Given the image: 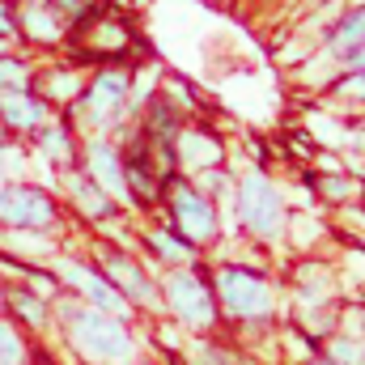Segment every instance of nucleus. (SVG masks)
<instances>
[{"mask_svg": "<svg viewBox=\"0 0 365 365\" xmlns=\"http://www.w3.org/2000/svg\"><path fill=\"white\" fill-rule=\"evenodd\" d=\"M73 200H77L90 217H106V212H110V195H106V191H98L90 179H86V182L73 179Z\"/></svg>", "mask_w": 365, "mask_h": 365, "instance_id": "nucleus-16", "label": "nucleus"}, {"mask_svg": "<svg viewBox=\"0 0 365 365\" xmlns=\"http://www.w3.org/2000/svg\"><path fill=\"white\" fill-rule=\"evenodd\" d=\"M102 276L128 297V306H145V302H153V284H149V276L140 272L128 255H119V251H102Z\"/></svg>", "mask_w": 365, "mask_h": 365, "instance_id": "nucleus-8", "label": "nucleus"}, {"mask_svg": "<svg viewBox=\"0 0 365 365\" xmlns=\"http://www.w3.org/2000/svg\"><path fill=\"white\" fill-rule=\"evenodd\" d=\"M323 191H327L331 200H344V195H349L353 187H349V182H344V179H323Z\"/></svg>", "mask_w": 365, "mask_h": 365, "instance_id": "nucleus-24", "label": "nucleus"}, {"mask_svg": "<svg viewBox=\"0 0 365 365\" xmlns=\"http://www.w3.org/2000/svg\"><path fill=\"white\" fill-rule=\"evenodd\" d=\"M26 361V340L13 327V319H0V365H21Z\"/></svg>", "mask_w": 365, "mask_h": 365, "instance_id": "nucleus-17", "label": "nucleus"}, {"mask_svg": "<svg viewBox=\"0 0 365 365\" xmlns=\"http://www.w3.org/2000/svg\"><path fill=\"white\" fill-rule=\"evenodd\" d=\"M60 276L90 302L93 310H106V314H115V319H123L128 323V314H132V306H128V297L106 280L102 272H93L90 264H77V259H64L60 264Z\"/></svg>", "mask_w": 365, "mask_h": 365, "instance_id": "nucleus-7", "label": "nucleus"}, {"mask_svg": "<svg viewBox=\"0 0 365 365\" xmlns=\"http://www.w3.org/2000/svg\"><path fill=\"white\" fill-rule=\"evenodd\" d=\"M0 221L13 230H47L56 221V204L38 187H0Z\"/></svg>", "mask_w": 365, "mask_h": 365, "instance_id": "nucleus-5", "label": "nucleus"}, {"mask_svg": "<svg viewBox=\"0 0 365 365\" xmlns=\"http://www.w3.org/2000/svg\"><path fill=\"white\" fill-rule=\"evenodd\" d=\"M340 93H349V98H365V68L361 73H353V77L340 86Z\"/></svg>", "mask_w": 365, "mask_h": 365, "instance_id": "nucleus-22", "label": "nucleus"}, {"mask_svg": "<svg viewBox=\"0 0 365 365\" xmlns=\"http://www.w3.org/2000/svg\"><path fill=\"white\" fill-rule=\"evenodd\" d=\"M43 149H51V158H68V136L64 132H47L43 136Z\"/></svg>", "mask_w": 365, "mask_h": 365, "instance_id": "nucleus-21", "label": "nucleus"}, {"mask_svg": "<svg viewBox=\"0 0 365 365\" xmlns=\"http://www.w3.org/2000/svg\"><path fill=\"white\" fill-rule=\"evenodd\" d=\"M166 306L175 310V319H179V323L195 327V331L217 327V302H212V289L204 284V276L170 272V276H166Z\"/></svg>", "mask_w": 365, "mask_h": 365, "instance_id": "nucleus-4", "label": "nucleus"}, {"mask_svg": "<svg viewBox=\"0 0 365 365\" xmlns=\"http://www.w3.org/2000/svg\"><path fill=\"white\" fill-rule=\"evenodd\" d=\"M64 331H68V344L98 365H128L136 357V340L128 331L123 319L106 314V310H93V306H68L64 310Z\"/></svg>", "mask_w": 365, "mask_h": 365, "instance_id": "nucleus-1", "label": "nucleus"}, {"mask_svg": "<svg viewBox=\"0 0 365 365\" xmlns=\"http://www.w3.org/2000/svg\"><path fill=\"white\" fill-rule=\"evenodd\" d=\"M0 34H13V17H9V9L0 4Z\"/></svg>", "mask_w": 365, "mask_h": 365, "instance_id": "nucleus-26", "label": "nucleus"}, {"mask_svg": "<svg viewBox=\"0 0 365 365\" xmlns=\"http://www.w3.org/2000/svg\"><path fill=\"white\" fill-rule=\"evenodd\" d=\"M86 166H90V182L98 191H106L110 200H128V182H123V162H119V153L106 145V140H98L90 145V153H86Z\"/></svg>", "mask_w": 365, "mask_h": 365, "instance_id": "nucleus-9", "label": "nucleus"}, {"mask_svg": "<svg viewBox=\"0 0 365 365\" xmlns=\"http://www.w3.org/2000/svg\"><path fill=\"white\" fill-rule=\"evenodd\" d=\"M365 43V9L361 13H349L340 26H336V34H331V51L336 56H349L353 47H361Z\"/></svg>", "mask_w": 365, "mask_h": 365, "instance_id": "nucleus-14", "label": "nucleus"}, {"mask_svg": "<svg viewBox=\"0 0 365 365\" xmlns=\"http://www.w3.org/2000/svg\"><path fill=\"white\" fill-rule=\"evenodd\" d=\"M123 98H128V73H102L86 93V106H90V115L98 123H106V119L119 115Z\"/></svg>", "mask_w": 365, "mask_h": 365, "instance_id": "nucleus-10", "label": "nucleus"}, {"mask_svg": "<svg viewBox=\"0 0 365 365\" xmlns=\"http://www.w3.org/2000/svg\"><path fill=\"white\" fill-rule=\"evenodd\" d=\"M4 306L13 319H21L26 327H43L47 323V297L34 289H4Z\"/></svg>", "mask_w": 365, "mask_h": 365, "instance_id": "nucleus-12", "label": "nucleus"}, {"mask_svg": "<svg viewBox=\"0 0 365 365\" xmlns=\"http://www.w3.org/2000/svg\"><path fill=\"white\" fill-rule=\"evenodd\" d=\"M0 115H4L9 128L26 132V128H38V123H43L47 106H43L38 98H30L26 90H4V98H0Z\"/></svg>", "mask_w": 365, "mask_h": 365, "instance_id": "nucleus-11", "label": "nucleus"}, {"mask_svg": "<svg viewBox=\"0 0 365 365\" xmlns=\"http://www.w3.org/2000/svg\"><path fill=\"white\" fill-rule=\"evenodd\" d=\"M204 357H208V365H247L242 357H234V353H225V349H208Z\"/></svg>", "mask_w": 365, "mask_h": 365, "instance_id": "nucleus-23", "label": "nucleus"}, {"mask_svg": "<svg viewBox=\"0 0 365 365\" xmlns=\"http://www.w3.org/2000/svg\"><path fill=\"white\" fill-rule=\"evenodd\" d=\"M344 60H349V68H353V73H361V68H365V43H361V47H353Z\"/></svg>", "mask_w": 365, "mask_h": 365, "instance_id": "nucleus-25", "label": "nucleus"}, {"mask_svg": "<svg viewBox=\"0 0 365 365\" xmlns=\"http://www.w3.org/2000/svg\"><path fill=\"white\" fill-rule=\"evenodd\" d=\"M361 365H365V361H361Z\"/></svg>", "mask_w": 365, "mask_h": 365, "instance_id": "nucleus-29", "label": "nucleus"}, {"mask_svg": "<svg viewBox=\"0 0 365 365\" xmlns=\"http://www.w3.org/2000/svg\"><path fill=\"white\" fill-rule=\"evenodd\" d=\"M0 306H4V284H0Z\"/></svg>", "mask_w": 365, "mask_h": 365, "instance_id": "nucleus-28", "label": "nucleus"}, {"mask_svg": "<svg viewBox=\"0 0 365 365\" xmlns=\"http://www.w3.org/2000/svg\"><path fill=\"white\" fill-rule=\"evenodd\" d=\"M26 26H30V34H38V38H56V17L43 13V9H30V13H26Z\"/></svg>", "mask_w": 365, "mask_h": 365, "instance_id": "nucleus-20", "label": "nucleus"}, {"mask_svg": "<svg viewBox=\"0 0 365 365\" xmlns=\"http://www.w3.org/2000/svg\"><path fill=\"white\" fill-rule=\"evenodd\" d=\"M179 158L187 166H212L221 158V145L204 132H179Z\"/></svg>", "mask_w": 365, "mask_h": 365, "instance_id": "nucleus-13", "label": "nucleus"}, {"mask_svg": "<svg viewBox=\"0 0 365 365\" xmlns=\"http://www.w3.org/2000/svg\"><path fill=\"white\" fill-rule=\"evenodd\" d=\"M162 259H170V264H182V259H191V242H182L179 234H166V230H153L149 238H145Z\"/></svg>", "mask_w": 365, "mask_h": 365, "instance_id": "nucleus-15", "label": "nucleus"}, {"mask_svg": "<svg viewBox=\"0 0 365 365\" xmlns=\"http://www.w3.org/2000/svg\"><path fill=\"white\" fill-rule=\"evenodd\" d=\"M217 297H221L225 314L238 319V323H264V319H272V310H276L272 284L259 272L238 268V264H225L217 272Z\"/></svg>", "mask_w": 365, "mask_h": 365, "instance_id": "nucleus-2", "label": "nucleus"}, {"mask_svg": "<svg viewBox=\"0 0 365 365\" xmlns=\"http://www.w3.org/2000/svg\"><path fill=\"white\" fill-rule=\"evenodd\" d=\"M0 90H26V68L9 56H0Z\"/></svg>", "mask_w": 365, "mask_h": 365, "instance_id": "nucleus-19", "label": "nucleus"}, {"mask_svg": "<svg viewBox=\"0 0 365 365\" xmlns=\"http://www.w3.org/2000/svg\"><path fill=\"white\" fill-rule=\"evenodd\" d=\"M238 217H242V225H247L255 238H276L280 225H284L280 191H276L259 170H251L247 179L238 182Z\"/></svg>", "mask_w": 365, "mask_h": 365, "instance_id": "nucleus-3", "label": "nucleus"}, {"mask_svg": "<svg viewBox=\"0 0 365 365\" xmlns=\"http://www.w3.org/2000/svg\"><path fill=\"white\" fill-rule=\"evenodd\" d=\"M310 365H336V361H327V357H319V361H310Z\"/></svg>", "mask_w": 365, "mask_h": 365, "instance_id": "nucleus-27", "label": "nucleus"}, {"mask_svg": "<svg viewBox=\"0 0 365 365\" xmlns=\"http://www.w3.org/2000/svg\"><path fill=\"white\" fill-rule=\"evenodd\" d=\"M170 212H175V230H179L182 242H208L217 234V212L191 182H175Z\"/></svg>", "mask_w": 365, "mask_h": 365, "instance_id": "nucleus-6", "label": "nucleus"}, {"mask_svg": "<svg viewBox=\"0 0 365 365\" xmlns=\"http://www.w3.org/2000/svg\"><path fill=\"white\" fill-rule=\"evenodd\" d=\"M327 361H336V365H361L365 361V349H361V344H353V340H331Z\"/></svg>", "mask_w": 365, "mask_h": 365, "instance_id": "nucleus-18", "label": "nucleus"}]
</instances>
